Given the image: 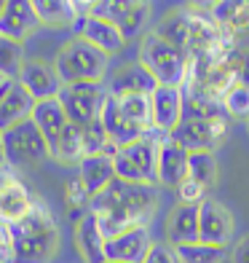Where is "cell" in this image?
<instances>
[{
	"label": "cell",
	"instance_id": "obj_1",
	"mask_svg": "<svg viewBox=\"0 0 249 263\" xmlns=\"http://www.w3.org/2000/svg\"><path fill=\"white\" fill-rule=\"evenodd\" d=\"M11 263H49L59 245V229L46 201H38L27 218L8 226Z\"/></svg>",
	"mask_w": 249,
	"mask_h": 263
},
{
	"label": "cell",
	"instance_id": "obj_2",
	"mask_svg": "<svg viewBox=\"0 0 249 263\" xmlns=\"http://www.w3.org/2000/svg\"><path fill=\"white\" fill-rule=\"evenodd\" d=\"M156 201H158L156 185L123 183L115 177L108 188L99 191V194L91 199V212L118 210V212H126L129 218H134L139 226H148V220L153 218V210H156Z\"/></svg>",
	"mask_w": 249,
	"mask_h": 263
},
{
	"label": "cell",
	"instance_id": "obj_3",
	"mask_svg": "<svg viewBox=\"0 0 249 263\" xmlns=\"http://www.w3.org/2000/svg\"><path fill=\"white\" fill-rule=\"evenodd\" d=\"M139 65L156 78L158 86H177L182 89L188 81V65L191 57L182 49H174L172 43L161 41L156 32H150L139 43Z\"/></svg>",
	"mask_w": 249,
	"mask_h": 263
},
{
	"label": "cell",
	"instance_id": "obj_4",
	"mask_svg": "<svg viewBox=\"0 0 249 263\" xmlns=\"http://www.w3.org/2000/svg\"><path fill=\"white\" fill-rule=\"evenodd\" d=\"M108 59H110L108 54L94 49L91 43L73 38L59 49L54 59V73L59 76L62 86L65 83H86V81L97 83L108 73Z\"/></svg>",
	"mask_w": 249,
	"mask_h": 263
},
{
	"label": "cell",
	"instance_id": "obj_5",
	"mask_svg": "<svg viewBox=\"0 0 249 263\" xmlns=\"http://www.w3.org/2000/svg\"><path fill=\"white\" fill-rule=\"evenodd\" d=\"M166 137L158 132H148L145 137H139L129 145L118 148L113 156L115 166V177L123 183H148V185H158L156 180V164H158V145Z\"/></svg>",
	"mask_w": 249,
	"mask_h": 263
},
{
	"label": "cell",
	"instance_id": "obj_6",
	"mask_svg": "<svg viewBox=\"0 0 249 263\" xmlns=\"http://www.w3.org/2000/svg\"><path fill=\"white\" fill-rule=\"evenodd\" d=\"M3 159H6V170L11 172L32 170L40 161L51 159L49 142H46V137L40 135V129L35 126L32 118L19 121L3 132Z\"/></svg>",
	"mask_w": 249,
	"mask_h": 263
},
{
	"label": "cell",
	"instance_id": "obj_7",
	"mask_svg": "<svg viewBox=\"0 0 249 263\" xmlns=\"http://www.w3.org/2000/svg\"><path fill=\"white\" fill-rule=\"evenodd\" d=\"M105 97H108V86L105 81L97 83H65L62 91H59V102L65 107V116L73 126H86L91 121H97L102 113Z\"/></svg>",
	"mask_w": 249,
	"mask_h": 263
},
{
	"label": "cell",
	"instance_id": "obj_8",
	"mask_svg": "<svg viewBox=\"0 0 249 263\" xmlns=\"http://www.w3.org/2000/svg\"><path fill=\"white\" fill-rule=\"evenodd\" d=\"M225 135H228L225 118H182L169 132V140L188 153H201V151L215 153Z\"/></svg>",
	"mask_w": 249,
	"mask_h": 263
},
{
	"label": "cell",
	"instance_id": "obj_9",
	"mask_svg": "<svg viewBox=\"0 0 249 263\" xmlns=\"http://www.w3.org/2000/svg\"><path fill=\"white\" fill-rule=\"evenodd\" d=\"M105 22H113V25L121 30L123 38H132L137 35L145 22L150 16V6L148 3H134V0H97L91 3V14Z\"/></svg>",
	"mask_w": 249,
	"mask_h": 263
},
{
	"label": "cell",
	"instance_id": "obj_10",
	"mask_svg": "<svg viewBox=\"0 0 249 263\" xmlns=\"http://www.w3.org/2000/svg\"><path fill=\"white\" fill-rule=\"evenodd\" d=\"M233 236V215L215 199H204L198 204V242L212 247H225Z\"/></svg>",
	"mask_w": 249,
	"mask_h": 263
},
{
	"label": "cell",
	"instance_id": "obj_11",
	"mask_svg": "<svg viewBox=\"0 0 249 263\" xmlns=\"http://www.w3.org/2000/svg\"><path fill=\"white\" fill-rule=\"evenodd\" d=\"M153 247L148 226H137L105 242V258L115 263H142Z\"/></svg>",
	"mask_w": 249,
	"mask_h": 263
},
{
	"label": "cell",
	"instance_id": "obj_12",
	"mask_svg": "<svg viewBox=\"0 0 249 263\" xmlns=\"http://www.w3.org/2000/svg\"><path fill=\"white\" fill-rule=\"evenodd\" d=\"M40 27L35 8L30 0H8L3 14H0V38L14 41V43H25L30 35Z\"/></svg>",
	"mask_w": 249,
	"mask_h": 263
},
{
	"label": "cell",
	"instance_id": "obj_13",
	"mask_svg": "<svg viewBox=\"0 0 249 263\" xmlns=\"http://www.w3.org/2000/svg\"><path fill=\"white\" fill-rule=\"evenodd\" d=\"M150 116H153V132L169 137V132L182 121V89L156 86V91L150 94Z\"/></svg>",
	"mask_w": 249,
	"mask_h": 263
},
{
	"label": "cell",
	"instance_id": "obj_14",
	"mask_svg": "<svg viewBox=\"0 0 249 263\" xmlns=\"http://www.w3.org/2000/svg\"><path fill=\"white\" fill-rule=\"evenodd\" d=\"M35 100L19 81H0V132L11 129L19 121H27L32 116Z\"/></svg>",
	"mask_w": 249,
	"mask_h": 263
},
{
	"label": "cell",
	"instance_id": "obj_15",
	"mask_svg": "<svg viewBox=\"0 0 249 263\" xmlns=\"http://www.w3.org/2000/svg\"><path fill=\"white\" fill-rule=\"evenodd\" d=\"M75 38L91 43L94 49H99L105 54H118L123 49L126 38L121 35V30H118L113 22H105V19H97V16H83V19H75Z\"/></svg>",
	"mask_w": 249,
	"mask_h": 263
},
{
	"label": "cell",
	"instance_id": "obj_16",
	"mask_svg": "<svg viewBox=\"0 0 249 263\" xmlns=\"http://www.w3.org/2000/svg\"><path fill=\"white\" fill-rule=\"evenodd\" d=\"M19 83L30 91V97L35 102L54 100V97H59V91H62V81L54 73V67L43 65L40 59H25L22 73H19Z\"/></svg>",
	"mask_w": 249,
	"mask_h": 263
},
{
	"label": "cell",
	"instance_id": "obj_17",
	"mask_svg": "<svg viewBox=\"0 0 249 263\" xmlns=\"http://www.w3.org/2000/svg\"><path fill=\"white\" fill-rule=\"evenodd\" d=\"M188 156L191 153L182 151L180 145L166 137L158 145V164H156V180L163 188H180L188 180Z\"/></svg>",
	"mask_w": 249,
	"mask_h": 263
},
{
	"label": "cell",
	"instance_id": "obj_18",
	"mask_svg": "<svg viewBox=\"0 0 249 263\" xmlns=\"http://www.w3.org/2000/svg\"><path fill=\"white\" fill-rule=\"evenodd\" d=\"M38 196L30 191V185H25L22 180H11L3 191H0V223H19L22 218H27V215L38 207Z\"/></svg>",
	"mask_w": 249,
	"mask_h": 263
},
{
	"label": "cell",
	"instance_id": "obj_19",
	"mask_svg": "<svg viewBox=\"0 0 249 263\" xmlns=\"http://www.w3.org/2000/svg\"><path fill=\"white\" fill-rule=\"evenodd\" d=\"M108 86V94L113 97H129V94H142V97H150L156 91V78H153L139 62L121 67L118 73H113V78L105 83Z\"/></svg>",
	"mask_w": 249,
	"mask_h": 263
},
{
	"label": "cell",
	"instance_id": "obj_20",
	"mask_svg": "<svg viewBox=\"0 0 249 263\" xmlns=\"http://www.w3.org/2000/svg\"><path fill=\"white\" fill-rule=\"evenodd\" d=\"M99 121L105 126V132H108V137L113 145L123 148L129 145V142H134L139 137H145V132H142L139 126H134L129 118L121 113V107H118V100L113 97V94H108L105 97V105H102V113H99Z\"/></svg>",
	"mask_w": 249,
	"mask_h": 263
},
{
	"label": "cell",
	"instance_id": "obj_21",
	"mask_svg": "<svg viewBox=\"0 0 249 263\" xmlns=\"http://www.w3.org/2000/svg\"><path fill=\"white\" fill-rule=\"evenodd\" d=\"M30 118L35 121V126L40 129V135L46 137V142H49L51 151H54V145L59 142V137L65 135V129L70 126L67 116H65V107H62V102H59L56 97H54V100L35 102Z\"/></svg>",
	"mask_w": 249,
	"mask_h": 263
},
{
	"label": "cell",
	"instance_id": "obj_22",
	"mask_svg": "<svg viewBox=\"0 0 249 263\" xmlns=\"http://www.w3.org/2000/svg\"><path fill=\"white\" fill-rule=\"evenodd\" d=\"M75 245L86 263H105V234L91 210L75 223Z\"/></svg>",
	"mask_w": 249,
	"mask_h": 263
},
{
	"label": "cell",
	"instance_id": "obj_23",
	"mask_svg": "<svg viewBox=\"0 0 249 263\" xmlns=\"http://www.w3.org/2000/svg\"><path fill=\"white\" fill-rule=\"evenodd\" d=\"M78 177L80 183L86 185V191L91 194V199L105 191L113 180H115V166H113V159L105 156V153H97V156H86L80 164H78Z\"/></svg>",
	"mask_w": 249,
	"mask_h": 263
},
{
	"label": "cell",
	"instance_id": "obj_24",
	"mask_svg": "<svg viewBox=\"0 0 249 263\" xmlns=\"http://www.w3.org/2000/svg\"><path fill=\"white\" fill-rule=\"evenodd\" d=\"M169 242L172 247L198 242V204H177L169 215Z\"/></svg>",
	"mask_w": 249,
	"mask_h": 263
},
{
	"label": "cell",
	"instance_id": "obj_25",
	"mask_svg": "<svg viewBox=\"0 0 249 263\" xmlns=\"http://www.w3.org/2000/svg\"><path fill=\"white\" fill-rule=\"evenodd\" d=\"M193 30H196V16L191 11H182V14H169L166 19H161V25L153 32L161 41L172 43L174 49H182L188 54L191 51V43H193Z\"/></svg>",
	"mask_w": 249,
	"mask_h": 263
},
{
	"label": "cell",
	"instance_id": "obj_26",
	"mask_svg": "<svg viewBox=\"0 0 249 263\" xmlns=\"http://www.w3.org/2000/svg\"><path fill=\"white\" fill-rule=\"evenodd\" d=\"M209 16L215 25L225 32H244L249 30V3L244 0H225V3H212Z\"/></svg>",
	"mask_w": 249,
	"mask_h": 263
},
{
	"label": "cell",
	"instance_id": "obj_27",
	"mask_svg": "<svg viewBox=\"0 0 249 263\" xmlns=\"http://www.w3.org/2000/svg\"><path fill=\"white\" fill-rule=\"evenodd\" d=\"M32 8L40 25H49V27H65V25L73 27L78 19L75 0H35Z\"/></svg>",
	"mask_w": 249,
	"mask_h": 263
},
{
	"label": "cell",
	"instance_id": "obj_28",
	"mask_svg": "<svg viewBox=\"0 0 249 263\" xmlns=\"http://www.w3.org/2000/svg\"><path fill=\"white\" fill-rule=\"evenodd\" d=\"M51 159L62 161V164H80L86 159V151H83V135H80V126L70 124L65 129V135L59 137V142L51 151Z\"/></svg>",
	"mask_w": 249,
	"mask_h": 263
},
{
	"label": "cell",
	"instance_id": "obj_29",
	"mask_svg": "<svg viewBox=\"0 0 249 263\" xmlns=\"http://www.w3.org/2000/svg\"><path fill=\"white\" fill-rule=\"evenodd\" d=\"M188 180L198 183L201 188H212L217 180V159L215 153H191L188 156Z\"/></svg>",
	"mask_w": 249,
	"mask_h": 263
},
{
	"label": "cell",
	"instance_id": "obj_30",
	"mask_svg": "<svg viewBox=\"0 0 249 263\" xmlns=\"http://www.w3.org/2000/svg\"><path fill=\"white\" fill-rule=\"evenodd\" d=\"M180 263H222L225 258V247H212L204 242H193V245H182L174 247Z\"/></svg>",
	"mask_w": 249,
	"mask_h": 263
},
{
	"label": "cell",
	"instance_id": "obj_31",
	"mask_svg": "<svg viewBox=\"0 0 249 263\" xmlns=\"http://www.w3.org/2000/svg\"><path fill=\"white\" fill-rule=\"evenodd\" d=\"M22 65H25V54H22V46L14 43V41L0 38V78L19 81Z\"/></svg>",
	"mask_w": 249,
	"mask_h": 263
},
{
	"label": "cell",
	"instance_id": "obj_32",
	"mask_svg": "<svg viewBox=\"0 0 249 263\" xmlns=\"http://www.w3.org/2000/svg\"><path fill=\"white\" fill-rule=\"evenodd\" d=\"M65 201H67V207H70V215L78 218V220L91 210V194L86 191V185L80 183L78 175L67 180V185H65Z\"/></svg>",
	"mask_w": 249,
	"mask_h": 263
},
{
	"label": "cell",
	"instance_id": "obj_33",
	"mask_svg": "<svg viewBox=\"0 0 249 263\" xmlns=\"http://www.w3.org/2000/svg\"><path fill=\"white\" fill-rule=\"evenodd\" d=\"M222 105H225V113L228 116H249V89L246 86H233Z\"/></svg>",
	"mask_w": 249,
	"mask_h": 263
},
{
	"label": "cell",
	"instance_id": "obj_34",
	"mask_svg": "<svg viewBox=\"0 0 249 263\" xmlns=\"http://www.w3.org/2000/svg\"><path fill=\"white\" fill-rule=\"evenodd\" d=\"M142 263H180V258H177V250L172 245H156L153 242L148 258Z\"/></svg>",
	"mask_w": 249,
	"mask_h": 263
},
{
	"label": "cell",
	"instance_id": "obj_35",
	"mask_svg": "<svg viewBox=\"0 0 249 263\" xmlns=\"http://www.w3.org/2000/svg\"><path fill=\"white\" fill-rule=\"evenodd\" d=\"M177 194H180V201L182 204H201L206 196V188H201L198 183H193V180H185L180 188H177Z\"/></svg>",
	"mask_w": 249,
	"mask_h": 263
},
{
	"label": "cell",
	"instance_id": "obj_36",
	"mask_svg": "<svg viewBox=\"0 0 249 263\" xmlns=\"http://www.w3.org/2000/svg\"><path fill=\"white\" fill-rule=\"evenodd\" d=\"M231 260L233 263H249V236L239 239L233 247V253H231Z\"/></svg>",
	"mask_w": 249,
	"mask_h": 263
},
{
	"label": "cell",
	"instance_id": "obj_37",
	"mask_svg": "<svg viewBox=\"0 0 249 263\" xmlns=\"http://www.w3.org/2000/svg\"><path fill=\"white\" fill-rule=\"evenodd\" d=\"M0 260L11 263V236H8V226L0 223Z\"/></svg>",
	"mask_w": 249,
	"mask_h": 263
},
{
	"label": "cell",
	"instance_id": "obj_38",
	"mask_svg": "<svg viewBox=\"0 0 249 263\" xmlns=\"http://www.w3.org/2000/svg\"><path fill=\"white\" fill-rule=\"evenodd\" d=\"M239 86L249 89V49L239 51Z\"/></svg>",
	"mask_w": 249,
	"mask_h": 263
},
{
	"label": "cell",
	"instance_id": "obj_39",
	"mask_svg": "<svg viewBox=\"0 0 249 263\" xmlns=\"http://www.w3.org/2000/svg\"><path fill=\"white\" fill-rule=\"evenodd\" d=\"M0 166H6V159H3V132H0Z\"/></svg>",
	"mask_w": 249,
	"mask_h": 263
},
{
	"label": "cell",
	"instance_id": "obj_40",
	"mask_svg": "<svg viewBox=\"0 0 249 263\" xmlns=\"http://www.w3.org/2000/svg\"><path fill=\"white\" fill-rule=\"evenodd\" d=\"M3 8H6V3H3V0H0V14H3Z\"/></svg>",
	"mask_w": 249,
	"mask_h": 263
},
{
	"label": "cell",
	"instance_id": "obj_41",
	"mask_svg": "<svg viewBox=\"0 0 249 263\" xmlns=\"http://www.w3.org/2000/svg\"><path fill=\"white\" fill-rule=\"evenodd\" d=\"M105 263H115V260H105Z\"/></svg>",
	"mask_w": 249,
	"mask_h": 263
},
{
	"label": "cell",
	"instance_id": "obj_42",
	"mask_svg": "<svg viewBox=\"0 0 249 263\" xmlns=\"http://www.w3.org/2000/svg\"><path fill=\"white\" fill-rule=\"evenodd\" d=\"M246 126H249V121H246Z\"/></svg>",
	"mask_w": 249,
	"mask_h": 263
},
{
	"label": "cell",
	"instance_id": "obj_43",
	"mask_svg": "<svg viewBox=\"0 0 249 263\" xmlns=\"http://www.w3.org/2000/svg\"><path fill=\"white\" fill-rule=\"evenodd\" d=\"M0 263H3V260H0Z\"/></svg>",
	"mask_w": 249,
	"mask_h": 263
},
{
	"label": "cell",
	"instance_id": "obj_44",
	"mask_svg": "<svg viewBox=\"0 0 249 263\" xmlns=\"http://www.w3.org/2000/svg\"><path fill=\"white\" fill-rule=\"evenodd\" d=\"M0 81H3V78H0Z\"/></svg>",
	"mask_w": 249,
	"mask_h": 263
}]
</instances>
